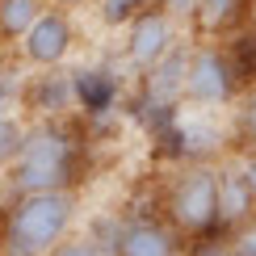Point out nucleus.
Masks as SVG:
<instances>
[{"label":"nucleus","mask_w":256,"mask_h":256,"mask_svg":"<svg viewBox=\"0 0 256 256\" xmlns=\"http://www.w3.org/2000/svg\"><path fill=\"white\" fill-rule=\"evenodd\" d=\"M80 172V134L63 118H42L26 126L21 152L8 164L13 194H46V189H72Z\"/></svg>","instance_id":"nucleus-1"},{"label":"nucleus","mask_w":256,"mask_h":256,"mask_svg":"<svg viewBox=\"0 0 256 256\" xmlns=\"http://www.w3.org/2000/svg\"><path fill=\"white\" fill-rule=\"evenodd\" d=\"M76 222V194L46 189V194H13L0 218V252L4 256H46L68 240Z\"/></svg>","instance_id":"nucleus-2"},{"label":"nucleus","mask_w":256,"mask_h":256,"mask_svg":"<svg viewBox=\"0 0 256 256\" xmlns=\"http://www.w3.org/2000/svg\"><path fill=\"white\" fill-rule=\"evenodd\" d=\"M72 46H76V26H72V13L68 8H55L46 4L42 8V17L34 26L21 34L17 50H21V63L34 72H46V68H63L72 55Z\"/></svg>","instance_id":"nucleus-3"},{"label":"nucleus","mask_w":256,"mask_h":256,"mask_svg":"<svg viewBox=\"0 0 256 256\" xmlns=\"http://www.w3.org/2000/svg\"><path fill=\"white\" fill-rule=\"evenodd\" d=\"M168 214L180 231H210L218 222V172L210 168L185 172L168 194Z\"/></svg>","instance_id":"nucleus-4"},{"label":"nucleus","mask_w":256,"mask_h":256,"mask_svg":"<svg viewBox=\"0 0 256 256\" xmlns=\"http://www.w3.org/2000/svg\"><path fill=\"white\" fill-rule=\"evenodd\" d=\"M176 46V13H168V8H143L130 26H126V59H130V68L147 72L152 63H160L168 55V50Z\"/></svg>","instance_id":"nucleus-5"},{"label":"nucleus","mask_w":256,"mask_h":256,"mask_svg":"<svg viewBox=\"0 0 256 256\" xmlns=\"http://www.w3.org/2000/svg\"><path fill=\"white\" fill-rule=\"evenodd\" d=\"M236 88V72L222 50L198 46L189 50V72H185V97H194L198 105H222Z\"/></svg>","instance_id":"nucleus-6"},{"label":"nucleus","mask_w":256,"mask_h":256,"mask_svg":"<svg viewBox=\"0 0 256 256\" xmlns=\"http://www.w3.org/2000/svg\"><path fill=\"white\" fill-rule=\"evenodd\" d=\"M21 97L34 114L42 118H63L68 110H76V92H72V72H59V68H46L42 76H34L21 88Z\"/></svg>","instance_id":"nucleus-7"},{"label":"nucleus","mask_w":256,"mask_h":256,"mask_svg":"<svg viewBox=\"0 0 256 256\" xmlns=\"http://www.w3.org/2000/svg\"><path fill=\"white\" fill-rule=\"evenodd\" d=\"M185 72H189V50L172 46L160 63L147 68V105L156 110H172L185 97Z\"/></svg>","instance_id":"nucleus-8"},{"label":"nucleus","mask_w":256,"mask_h":256,"mask_svg":"<svg viewBox=\"0 0 256 256\" xmlns=\"http://www.w3.org/2000/svg\"><path fill=\"white\" fill-rule=\"evenodd\" d=\"M72 92L84 114H105L118 101V76L110 68H80L72 72Z\"/></svg>","instance_id":"nucleus-9"},{"label":"nucleus","mask_w":256,"mask_h":256,"mask_svg":"<svg viewBox=\"0 0 256 256\" xmlns=\"http://www.w3.org/2000/svg\"><path fill=\"white\" fill-rule=\"evenodd\" d=\"M118 256H176V236L160 222H130L118 236Z\"/></svg>","instance_id":"nucleus-10"},{"label":"nucleus","mask_w":256,"mask_h":256,"mask_svg":"<svg viewBox=\"0 0 256 256\" xmlns=\"http://www.w3.org/2000/svg\"><path fill=\"white\" fill-rule=\"evenodd\" d=\"M252 185L248 176H244V168H236V172H218V222H244L252 214Z\"/></svg>","instance_id":"nucleus-11"},{"label":"nucleus","mask_w":256,"mask_h":256,"mask_svg":"<svg viewBox=\"0 0 256 256\" xmlns=\"http://www.w3.org/2000/svg\"><path fill=\"white\" fill-rule=\"evenodd\" d=\"M42 8H46V0H0V38L21 42V34L42 17Z\"/></svg>","instance_id":"nucleus-12"},{"label":"nucleus","mask_w":256,"mask_h":256,"mask_svg":"<svg viewBox=\"0 0 256 256\" xmlns=\"http://www.w3.org/2000/svg\"><path fill=\"white\" fill-rule=\"evenodd\" d=\"M152 4L156 0H97V21L110 26V30H126L143 8H152Z\"/></svg>","instance_id":"nucleus-13"},{"label":"nucleus","mask_w":256,"mask_h":256,"mask_svg":"<svg viewBox=\"0 0 256 256\" xmlns=\"http://www.w3.org/2000/svg\"><path fill=\"white\" fill-rule=\"evenodd\" d=\"M236 4H240V0H189V8L198 13V21H202L206 30L227 26V21L236 17Z\"/></svg>","instance_id":"nucleus-14"},{"label":"nucleus","mask_w":256,"mask_h":256,"mask_svg":"<svg viewBox=\"0 0 256 256\" xmlns=\"http://www.w3.org/2000/svg\"><path fill=\"white\" fill-rule=\"evenodd\" d=\"M21 138H26V122L17 114H0V164H13V156L21 152Z\"/></svg>","instance_id":"nucleus-15"},{"label":"nucleus","mask_w":256,"mask_h":256,"mask_svg":"<svg viewBox=\"0 0 256 256\" xmlns=\"http://www.w3.org/2000/svg\"><path fill=\"white\" fill-rule=\"evenodd\" d=\"M236 122H240V134L256 138V88H248V92H244V101H240V114H236Z\"/></svg>","instance_id":"nucleus-16"},{"label":"nucleus","mask_w":256,"mask_h":256,"mask_svg":"<svg viewBox=\"0 0 256 256\" xmlns=\"http://www.w3.org/2000/svg\"><path fill=\"white\" fill-rule=\"evenodd\" d=\"M46 256H101V248L92 240H63V244H55Z\"/></svg>","instance_id":"nucleus-17"},{"label":"nucleus","mask_w":256,"mask_h":256,"mask_svg":"<svg viewBox=\"0 0 256 256\" xmlns=\"http://www.w3.org/2000/svg\"><path fill=\"white\" fill-rule=\"evenodd\" d=\"M231 256H256V218L236 236V244H231Z\"/></svg>","instance_id":"nucleus-18"},{"label":"nucleus","mask_w":256,"mask_h":256,"mask_svg":"<svg viewBox=\"0 0 256 256\" xmlns=\"http://www.w3.org/2000/svg\"><path fill=\"white\" fill-rule=\"evenodd\" d=\"M13 97H17V92H13V84L0 76V114H8V110H13Z\"/></svg>","instance_id":"nucleus-19"},{"label":"nucleus","mask_w":256,"mask_h":256,"mask_svg":"<svg viewBox=\"0 0 256 256\" xmlns=\"http://www.w3.org/2000/svg\"><path fill=\"white\" fill-rule=\"evenodd\" d=\"M160 8H168V13H189V0H156Z\"/></svg>","instance_id":"nucleus-20"},{"label":"nucleus","mask_w":256,"mask_h":256,"mask_svg":"<svg viewBox=\"0 0 256 256\" xmlns=\"http://www.w3.org/2000/svg\"><path fill=\"white\" fill-rule=\"evenodd\" d=\"M244 176H248V185H252V194H256V156L244 160Z\"/></svg>","instance_id":"nucleus-21"},{"label":"nucleus","mask_w":256,"mask_h":256,"mask_svg":"<svg viewBox=\"0 0 256 256\" xmlns=\"http://www.w3.org/2000/svg\"><path fill=\"white\" fill-rule=\"evenodd\" d=\"M46 4H55V8H68V13H72V8H80V4H88V0H46Z\"/></svg>","instance_id":"nucleus-22"}]
</instances>
